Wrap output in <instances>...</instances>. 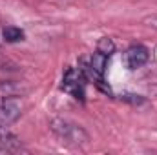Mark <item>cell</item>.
<instances>
[{
  "label": "cell",
  "mask_w": 157,
  "mask_h": 155,
  "mask_svg": "<svg viewBox=\"0 0 157 155\" xmlns=\"http://www.w3.org/2000/svg\"><path fill=\"white\" fill-rule=\"evenodd\" d=\"M49 130L62 144L71 146V148H78V146H84V144L90 142L88 131L80 124L66 120V119H51L49 120Z\"/></svg>",
  "instance_id": "6da1fadb"
},
{
  "label": "cell",
  "mask_w": 157,
  "mask_h": 155,
  "mask_svg": "<svg viewBox=\"0 0 157 155\" xmlns=\"http://www.w3.org/2000/svg\"><path fill=\"white\" fill-rule=\"evenodd\" d=\"M84 86H86V77H84V71L77 70V68H68L64 71V77H62V91L70 93L73 99L77 100H84Z\"/></svg>",
  "instance_id": "7a4b0ae2"
},
{
  "label": "cell",
  "mask_w": 157,
  "mask_h": 155,
  "mask_svg": "<svg viewBox=\"0 0 157 155\" xmlns=\"http://www.w3.org/2000/svg\"><path fill=\"white\" fill-rule=\"evenodd\" d=\"M22 115V100L15 95L0 97V126L9 128Z\"/></svg>",
  "instance_id": "3957f363"
},
{
  "label": "cell",
  "mask_w": 157,
  "mask_h": 155,
  "mask_svg": "<svg viewBox=\"0 0 157 155\" xmlns=\"http://www.w3.org/2000/svg\"><path fill=\"white\" fill-rule=\"evenodd\" d=\"M108 59H110V57H106L104 53H101L99 49H95V51H93V55L90 57L88 66L84 68V71H86L88 78H91V80L101 88V89H104L102 82H104V73H106ZM104 91H106V89H104Z\"/></svg>",
  "instance_id": "277c9868"
},
{
  "label": "cell",
  "mask_w": 157,
  "mask_h": 155,
  "mask_svg": "<svg viewBox=\"0 0 157 155\" xmlns=\"http://www.w3.org/2000/svg\"><path fill=\"white\" fill-rule=\"evenodd\" d=\"M124 64H126V68L128 70H139V68H143L148 60H150V51H148V47L146 46H143V44H133V46H130L126 51H124Z\"/></svg>",
  "instance_id": "5b68a950"
},
{
  "label": "cell",
  "mask_w": 157,
  "mask_h": 155,
  "mask_svg": "<svg viewBox=\"0 0 157 155\" xmlns=\"http://www.w3.org/2000/svg\"><path fill=\"white\" fill-rule=\"evenodd\" d=\"M0 148H2L6 153L24 152V144H22V141H20L15 133L7 131V128H4V126H0Z\"/></svg>",
  "instance_id": "8992f818"
},
{
  "label": "cell",
  "mask_w": 157,
  "mask_h": 155,
  "mask_svg": "<svg viewBox=\"0 0 157 155\" xmlns=\"http://www.w3.org/2000/svg\"><path fill=\"white\" fill-rule=\"evenodd\" d=\"M2 37H4L6 42L15 44V42H22L26 35H24V31H22L20 28H17V26H7V28L2 29Z\"/></svg>",
  "instance_id": "52a82bcc"
},
{
  "label": "cell",
  "mask_w": 157,
  "mask_h": 155,
  "mask_svg": "<svg viewBox=\"0 0 157 155\" xmlns=\"http://www.w3.org/2000/svg\"><path fill=\"white\" fill-rule=\"evenodd\" d=\"M97 49L101 53H104L106 57H112L113 51H115V44H113V40L110 39V37H102V39H99V42H97Z\"/></svg>",
  "instance_id": "ba28073f"
},
{
  "label": "cell",
  "mask_w": 157,
  "mask_h": 155,
  "mask_svg": "<svg viewBox=\"0 0 157 155\" xmlns=\"http://www.w3.org/2000/svg\"><path fill=\"white\" fill-rule=\"evenodd\" d=\"M121 99H122V100H128V102H132V104H141V102H144V99H141L139 95H122Z\"/></svg>",
  "instance_id": "9c48e42d"
},
{
  "label": "cell",
  "mask_w": 157,
  "mask_h": 155,
  "mask_svg": "<svg viewBox=\"0 0 157 155\" xmlns=\"http://www.w3.org/2000/svg\"><path fill=\"white\" fill-rule=\"evenodd\" d=\"M143 24H146V26H150V28H154V29H157V15H152V17H146V18L143 20Z\"/></svg>",
  "instance_id": "30bf717a"
}]
</instances>
